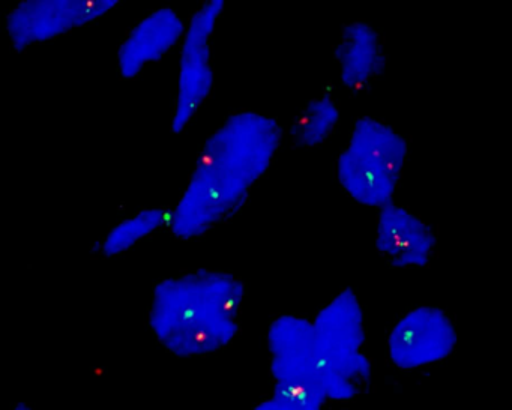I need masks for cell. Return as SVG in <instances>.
I'll use <instances>...</instances> for the list:
<instances>
[{
	"label": "cell",
	"mask_w": 512,
	"mask_h": 410,
	"mask_svg": "<svg viewBox=\"0 0 512 410\" xmlns=\"http://www.w3.org/2000/svg\"><path fill=\"white\" fill-rule=\"evenodd\" d=\"M323 403L322 398L314 395L304 397L277 391V394L260 401L253 410H322Z\"/></svg>",
	"instance_id": "5bb4252c"
},
{
	"label": "cell",
	"mask_w": 512,
	"mask_h": 410,
	"mask_svg": "<svg viewBox=\"0 0 512 410\" xmlns=\"http://www.w3.org/2000/svg\"><path fill=\"white\" fill-rule=\"evenodd\" d=\"M317 352L323 362L325 400L349 401L367 385L371 362L362 352L365 343L364 310L358 295L344 289L313 320Z\"/></svg>",
	"instance_id": "277c9868"
},
{
	"label": "cell",
	"mask_w": 512,
	"mask_h": 410,
	"mask_svg": "<svg viewBox=\"0 0 512 410\" xmlns=\"http://www.w3.org/2000/svg\"><path fill=\"white\" fill-rule=\"evenodd\" d=\"M283 130L275 119L238 112L206 140L170 227L182 241L200 238L238 214L254 185L268 173Z\"/></svg>",
	"instance_id": "6da1fadb"
},
{
	"label": "cell",
	"mask_w": 512,
	"mask_h": 410,
	"mask_svg": "<svg viewBox=\"0 0 512 410\" xmlns=\"http://www.w3.org/2000/svg\"><path fill=\"white\" fill-rule=\"evenodd\" d=\"M376 250L392 269H424L436 256V230L406 206L379 209Z\"/></svg>",
	"instance_id": "9c48e42d"
},
{
	"label": "cell",
	"mask_w": 512,
	"mask_h": 410,
	"mask_svg": "<svg viewBox=\"0 0 512 410\" xmlns=\"http://www.w3.org/2000/svg\"><path fill=\"white\" fill-rule=\"evenodd\" d=\"M223 11V0H211L203 4L188 23L182 43L178 95L172 118V131L175 134H181L187 128L214 88L212 35Z\"/></svg>",
	"instance_id": "8992f818"
},
{
	"label": "cell",
	"mask_w": 512,
	"mask_h": 410,
	"mask_svg": "<svg viewBox=\"0 0 512 410\" xmlns=\"http://www.w3.org/2000/svg\"><path fill=\"white\" fill-rule=\"evenodd\" d=\"M457 344V329L446 311L431 305L407 311L388 338L389 358L401 370L442 361Z\"/></svg>",
	"instance_id": "ba28073f"
},
{
	"label": "cell",
	"mask_w": 512,
	"mask_h": 410,
	"mask_svg": "<svg viewBox=\"0 0 512 410\" xmlns=\"http://www.w3.org/2000/svg\"><path fill=\"white\" fill-rule=\"evenodd\" d=\"M244 283L214 269L167 278L155 284L148 323L173 355L196 358L229 346L241 331L236 314Z\"/></svg>",
	"instance_id": "7a4b0ae2"
},
{
	"label": "cell",
	"mask_w": 512,
	"mask_h": 410,
	"mask_svg": "<svg viewBox=\"0 0 512 410\" xmlns=\"http://www.w3.org/2000/svg\"><path fill=\"white\" fill-rule=\"evenodd\" d=\"M13 410H35L34 407L29 406V404L19 403L14 406Z\"/></svg>",
	"instance_id": "9a60e30c"
},
{
	"label": "cell",
	"mask_w": 512,
	"mask_h": 410,
	"mask_svg": "<svg viewBox=\"0 0 512 410\" xmlns=\"http://www.w3.org/2000/svg\"><path fill=\"white\" fill-rule=\"evenodd\" d=\"M409 157L406 137L373 116L353 122L346 146L335 164L344 193L359 205L382 209L394 203Z\"/></svg>",
	"instance_id": "3957f363"
},
{
	"label": "cell",
	"mask_w": 512,
	"mask_h": 410,
	"mask_svg": "<svg viewBox=\"0 0 512 410\" xmlns=\"http://www.w3.org/2000/svg\"><path fill=\"white\" fill-rule=\"evenodd\" d=\"M271 374L277 391L322 398L323 362L317 352L313 322L283 314L268 329Z\"/></svg>",
	"instance_id": "5b68a950"
},
{
	"label": "cell",
	"mask_w": 512,
	"mask_h": 410,
	"mask_svg": "<svg viewBox=\"0 0 512 410\" xmlns=\"http://www.w3.org/2000/svg\"><path fill=\"white\" fill-rule=\"evenodd\" d=\"M118 4V0H28L8 16V37L14 50L23 52L97 22Z\"/></svg>",
	"instance_id": "52a82bcc"
},
{
	"label": "cell",
	"mask_w": 512,
	"mask_h": 410,
	"mask_svg": "<svg viewBox=\"0 0 512 410\" xmlns=\"http://www.w3.org/2000/svg\"><path fill=\"white\" fill-rule=\"evenodd\" d=\"M184 20L172 8H160L137 23L119 49V73L124 79H136L143 68L160 61L185 35Z\"/></svg>",
	"instance_id": "30bf717a"
},
{
	"label": "cell",
	"mask_w": 512,
	"mask_h": 410,
	"mask_svg": "<svg viewBox=\"0 0 512 410\" xmlns=\"http://www.w3.org/2000/svg\"><path fill=\"white\" fill-rule=\"evenodd\" d=\"M163 224L170 226L169 211L163 212L158 208L140 211L139 214L113 227L112 232L104 239L101 251L106 257L121 256L146 236L161 230Z\"/></svg>",
	"instance_id": "4fadbf2b"
},
{
	"label": "cell",
	"mask_w": 512,
	"mask_h": 410,
	"mask_svg": "<svg viewBox=\"0 0 512 410\" xmlns=\"http://www.w3.org/2000/svg\"><path fill=\"white\" fill-rule=\"evenodd\" d=\"M340 80L353 94L367 91L385 74L386 55L379 32L365 22L344 26L335 46Z\"/></svg>",
	"instance_id": "8fae6325"
},
{
	"label": "cell",
	"mask_w": 512,
	"mask_h": 410,
	"mask_svg": "<svg viewBox=\"0 0 512 410\" xmlns=\"http://www.w3.org/2000/svg\"><path fill=\"white\" fill-rule=\"evenodd\" d=\"M340 119V109L332 98H314L299 112L290 133L301 148H316L334 134Z\"/></svg>",
	"instance_id": "7c38bea8"
}]
</instances>
